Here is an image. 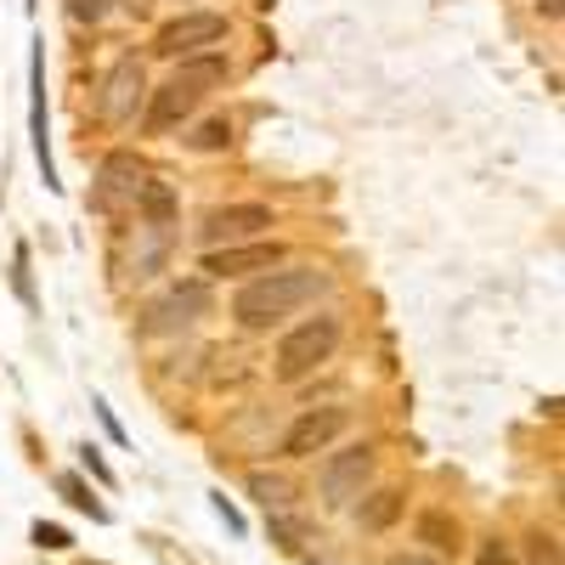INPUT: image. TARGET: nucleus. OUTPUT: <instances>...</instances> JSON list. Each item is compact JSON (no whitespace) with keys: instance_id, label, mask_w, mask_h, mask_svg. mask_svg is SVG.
Here are the masks:
<instances>
[{"instance_id":"nucleus-24","label":"nucleus","mask_w":565,"mask_h":565,"mask_svg":"<svg viewBox=\"0 0 565 565\" xmlns=\"http://www.w3.org/2000/svg\"><path fill=\"white\" fill-rule=\"evenodd\" d=\"M476 565H521V559H514V548L503 537H481L476 543Z\"/></svg>"},{"instance_id":"nucleus-5","label":"nucleus","mask_w":565,"mask_h":565,"mask_svg":"<svg viewBox=\"0 0 565 565\" xmlns=\"http://www.w3.org/2000/svg\"><path fill=\"white\" fill-rule=\"evenodd\" d=\"M380 476V441H351V447H328L317 469V498L328 514H345Z\"/></svg>"},{"instance_id":"nucleus-4","label":"nucleus","mask_w":565,"mask_h":565,"mask_svg":"<svg viewBox=\"0 0 565 565\" xmlns=\"http://www.w3.org/2000/svg\"><path fill=\"white\" fill-rule=\"evenodd\" d=\"M215 311H221V306H215V282H204V277H175V282H164L153 300L136 306L130 334H136V340H186V334H199Z\"/></svg>"},{"instance_id":"nucleus-18","label":"nucleus","mask_w":565,"mask_h":565,"mask_svg":"<svg viewBox=\"0 0 565 565\" xmlns=\"http://www.w3.org/2000/svg\"><path fill=\"white\" fill-rule=\"evenodd\" d=\"M244 487H249V498H255L266 514H271V509H295V487L282 481V476H266V469H249V481H244Z\"/></svg>"},{"instance_id":"nucleus-14","label":"nucleus","mask_w":565,"mask_h":565,"mask_svg":"<svg viewBox=\"0 0 565 565\" xmlns=\"http://www.w3.org/2000/svg\"><path fill=\"white\" fill-rule=\"evenodd\" d=\"M181 148L193 159H221V153L238 148V119L232 114H199L193 125L181 130Z\"/></svg>"},{"instance_id":"nucleus-1","label":"nucleus","mask_w":565,"mask_h":565,"mask_svg":"<svg viewBox=\"0 0 565 565\" xmlns=\"http://www.w3.org/2000/svg\"><path fill=\"white\" fill-rule=\"evenodd\" d=\"M334 295H340V271L328 260H300L295 255V260H282V266H271L260 277H244L238 289H232V300H226V317H232L238 334L266 340V334H277L282 322H295L300 311L334 300Z\"/></svg>"},{"instance_id":"nucleus-3","label":"nucleus","mask_w":565,"mask_h":565,"mask_svg":"<svg viewBox=\"0 0 565 565\" xmlns=\"http://www.w3.org/2000/svg\"><path fill=\"white\" fill-rule=\"evenodd\" d=\"M345 345V311L334 300H322L311 311H300L295 322L277 328L271 340V385H306L340 356Z\"/></svg>"},{"instance_id":"nucleus-10","label":"nucleus","mask_w":565,"mask_h":565,"mask_svg":"<svg viewBox=\"0 0 565 565\" xmlns=\"http://www.w3.org/2000/svg\"><path fill=\"white\" fill-rule=\"evenodd\" d=\"M282 260H295V244L289 238H249V244H221V249H199V277L204 282H244V277H260Z\"/></svg>"},{"instance_id":"nucleus-20","label":"nucleus","mask_w":565,"mask_h":565,"mask_svg":"<svg viewBox=\"0 0 565 565\" xmlns=\"http://www.w3.org/2000/svg\"><path fill=\"white\" fill-rule=\"evenodd\" d=\"M12 289H18V300H23L29 311H40V295H34V277H29V244H18V249H12Z\"/></svg>"},{"instance_id":"nucleus-29","label":"nucleus","mask_w":565,"mask_h":565,"mask_svg":"<svg viewBox=\"0 0 565 565\" xmlns=\"http://www.w3.org/2000/svg\"><path fill=\"white\" fill-rule=\"evenodd\" d=\"M559 12H565L559 0H537V18H543V23H559Z\"/></svg>"},{"instance_id":"nucleus-21","label":"nucleus","mask_w":565,"mask_h":565,"mask_svg":"<svg viewBox=\"0 0 565 565\" xmlns=\"http://www.w3.org/2000/svg\"><path fill=\"white\" fill-rule=\"evenodd\" d=\"M29 537H34V548H45V554H68V548H74V537H68L63 526H52V521H34Z\"/></svg>"},{"instance_id":"nucleus-9","label":"nucleus","mask_w":565,"mask_h":565,"mask_svg":"<svg viewBox=\"0 0 565 565\" xmlns=\"http://www.w3.org/2000/svg\"><path fill=\"white\" fill-rule=\"evenodd\" d=\"M148 63H141V52H119L114 68L103 74V90H97V114L108 130H136L141 108H148Z\"/></svg>"},{"instance_id":"nucleus-27","label":"nucleus","mask_w":565,"mask_h":565,"mask_svg":"<svg viewBox=\"0 0 565 565\" xmlns=\"http://www.w3.org/2000/svg\"><path fill=\"white\" fill-rule=\"evenodd\" d=\"M90 407H97V418H103V430H108V441H114V447H125V430H119V418H114V407H108V402H90Z\"/></svg>"},{"instance_id":"nucleus-23","label":"nucleus","mask_w":565,"mask_h":565,"mask_svg":"<svg viewBox=\"0 0 565 565\" xmlns=\"http://www.w3.org/2000/svg\"><path fill=\"white\" fill-rule=\"evenodd\" d=\"M79 469H85V476L97 481V487H114V469H108V458H103L97 447H90V441L79 447Z\"/></svg>"},{"instance_id":"nucleus-16","label":"nucleus","mask_w":565,"mask_h":565,"mask_svg":"<svg viewBox=\"0 0 565 565\" xmlns=\"http://www.w3.org/2000/svg\"><path fill=\"white\" fill-rule=\"evenodd\" d=\"M413 537L430 548L436 559L463 548V526H458V514H452V509H418V514H413Z\"/></svg>"},{"instance_id":"nucleus-19","label":"nucleus","mask_w":565,"mask_h":565,"mask_svg":"<svg viewBox=\"0 0 565 565\" xmlns=\"http://www.w3.org/2000/svg\"><path fill=\"white\" fill-rule=\"evenodd\" d=\"M63 18L74 29H103L114 18V0H63Z\"/></svg>"},{"instance_id":"nucleus-17","label":"nucleus","mask_w":565,"mask_h":565,"mask_svg":"<svg viewBox=\"0 0 565 565\" xmlns=\"http://www.w3.org/2000/svg\"><path fill=\"white\" fill-rule=\"evenodd\" d=\"M57 492H63V503H68V509H79V514H90L97 526H108V503H103L97 492H90V481H85V476L63 469V476H57Z\"/></svg>"},{"instance_id":"nucleus-26","label":"nucleus","mask_w":565,"mask_h":565,"mask_svg":"<svg viewBox=\"0 0 565 565\" xmlns=\"http://www.w3.org/2000/svg\"><path fill=\"white\" fill-rule=\"evenodd\" d=\"M114 12H125L130 23H148L159 12V0H114Z\"/></svg>"},{"instance_id":"nucleus-12","label":"nucleus","mask_w":565,"mask_h":565,"mask_svg":"<svg viewBox=\"0 0 565 565\" xmlns=\"http://www.w3.org/2000/svg\"><path fill=\"white\" fill-rule=\"evenodd\" d=\"M345 514H351V526L362 537H385V532L402 526V514H407V487H367Z\"/></svg>"},{"instance_id":"nucleus-15","label":"nucleus","mask_w":565,"mask_h":565,"mask_svg":"<svg viewBox=\"0 0 565 565\" xmlns=\"http://www.w3.org/2000/svg\"><path fill=\"white\" fill-rule=\"evenodd\" d=\"M181 244V232H148V226H136V255H130V282H159L170 271V255Z\"/></svg>"},{"instance_id":"nucleus-30","label":"nucleus","mask_w":565,"mask_h":565,"mask_svg":"<svg viewBox=\"0 0 565 565\" xmlns=\"http://www.w3.org/2000/svg\"><path fill=\"white\" fill-rule=\"evenodd\" d=\"M181 7H193V0H181Z\"/></svg>"},{"instance_id":"nucleus-22","label":"nucleus","mask_w":565,"mask_h":565,"mask_svg":"<svg viewBox=\"0 0 565 565\" xmlns=\"http://www.w3.org/2000/svg\"><path fill=\"white\" fill-rule=\"evenodd\" d=\"M526 565H559V537L554 532H532L526 537Z\"/></svg>"},{"instance_id":"nucleus-6","label":"nucleus","mask_w":565,"mask_h":565,"mask_svg":"<svg viewBox=\"0 0 565 565\" xmlns=\"http://www.w3.org/2000/svg\"><path fill=\"white\" fill-rule=\"evenodd\" d=\"M232 40V18L215 12V7H181L175 18H164L153 29V45L148 57L159 63H175V57H193V52H215V45Z\"/></svg>"},{"instance_id":"nucleus-13","label":"nucleus","mask_w":565,"mask_h":565,"mask_svg":"<svg viewBox=\"0 0 565 565\" xmlns=\"http://www.w3.org/2000/svg\"><path fill=\"white\" fill-rule=\"evenodd\" d=\"M125 221L148 226V232H181V193H175V181H164L153 170L148 181H141V193H136V204H130Z\"/></svg>"},{"instance_id":"nucleus-28","label":"nucleus","mask_w":565,"mask_h":565,"mask_svg":"<svg viewBox=\"0 0 565 565\" xmlns=\"http://www.w3.org/2000/svg\"><path fill=\"white\" fill-rule=\"evenodd\" d=\"M391 565H447V559H436V554H396Z\"/></svg>"},{"instance_id":"nucleus-7","label":"nucleus","mask_w":565,"mask_h":565,"mask_svg":"<svg viewBox=\"0 0 565 565\" xmlns=\"http://www.w3.org/2000/svg\"><path fill=\"white\" fill-rule=\"evenodd\" d=\"M277 226H282V215H277L266 199H232V204H215V210L193 226V244H199V249L249 244V238H271Z\"/></svg>"},{"instance_id":"nucleus-11","label":"nucleus","mask_w":565,"mask_h":565,"mask_svg":"<svg viewBox=\"0 0 565 565\" xmlns=\"http://www.w3.org/2000/svg\"><path fill=\"white\" fill-rule=\"evenodd\" d=\"M148 175H153V164L141 159L136 148H114V153H103V164H97V186H90L85 210H97V215H108V221H125Z\"/></svg>"},{"instance_id":"nucleus-25","label":"nucleus","mask_w":565,"mask_h":565,"mask_svg":"<svg viewBox=\"0 0 565 565\" xmlns=\"http://www.w3.org/2000/svg\"><path fill=\"white\" fill-rule=\"evenodd\" d=\"M215 514H221V521H226V532H232V537H244V532H249V521H244V509L232 503L226 492H215Z\"/></svg>"},{"instance_id":"nucleus-8","label":"nucleus","mask_w":565,"mask_h":565,"mask_svg":"<svg viewBox=\"0 0 565 565\" xmlns=\"http://www.w3.org/2000/svg\"><path fill=\"white\" fill-rule=\"evenodd\" d=\"M351 430V407L345 402H317V407H300L289 418V430L277 436V458L282 463H306L328 447H340V436Z\"/></svg>"},{"instance_id":"nucleus-2","label":"nucleus","mask_w":565,"mask_h":565,"mask_svg":"<svg viewBox=\"0 0 565 565\" xmlns=\"http://www.w3.org/2000/svg\"><path fill=\"white\" fill-rule=\"evenodd\" d=\"M232 79H238V63H232L226 45H215V52H193V57H175L170 63V79L148 85V108H141L136 119V136L141 141H170L175 130H186L215 90H226Z\"/></svg>"}]
</instances>
